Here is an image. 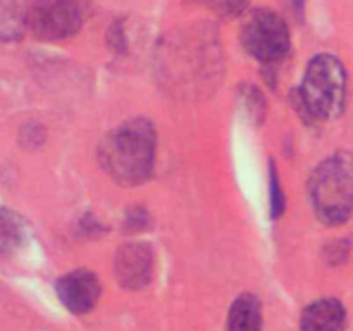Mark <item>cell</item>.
<instances>
[{"label": "cell", "mask_w": 353, "mask_h": 331, "mask_svg": "<svg viewBox=\"0 0 353 331\" xmlns=\"http://www.w3.org/2000/svg\"><path fill=\"white\" fill-rule=\"evenodd\" d=\"M157 134L147 119H131L114 128L99 145V162L116 183L137 186L147 181L155 166Z\"/></svg>", "instance_id": "1"}, {"label": "cell", "mask_w": 353, "mask_h": 331, "mask_svg": "<svg viewBox=\"0 0 353 331\" xmlns=\"http://www.w3.org/2000/svg\"><path fill=\"white\" fill-rule=\"evenodd\" d=\"M316 216L327 226H340L353 216V154L336 152L324 159L309 181Z\"/></svg>", "instance_id": "2"}, {"label": "cell", "mask_w": 353, "mask_h": 331, "mask_svg": "<svg viewBox=\"0 0 353 331\" xmlns=\"http://www.w3.org/2000/svg\"><path fill=\"white\" fill-rule=\"evenodd\" d=\"M347 69L333 54H319L309 62L299 90L300 107L317 121H333L347 103Z\"/></svg>", "instance_id": "3"}, {"label": "cell", "mask_w": 353, "mask_h": 331, "mask_svg": "<svg viewBox=\"0 0 353 331\" xmlns=\"http://www.w3.org/2000/svg\"><path fill=\"white\" fill-rule=\"evenodd\" d=\"M245 50L264 64H276L290 50V31L285 19L269 9L254 10L241 24Z\"/></svg>", "instance_id": "4"}, {"label": "cell", "mask_w": 353, "mask_h": 331, "mask_svg": "<svg viewBox=\"0 0 353 331\" xmlns=\"http://www.w3.org/2000/svg\"><path fill=\"white\" fill-rule=\"evenodd\" d=\"M81 23V9L74 0H38L31 6L30 28L41 40L71 38L78 33Z\"/></svg>", "instance_id": "5"}, {"label": "cell", "mask_w": 353, "mask_h": 331, "mask_svg": "<svg viewBox=\"0 0 353 331\" xmlns=\"http://www.w3.org/2000/svg\"><path fill=\"white\" fill-rule=\"evenodd\" d=\"M55 290L65 309L72 314H86L99 302L102 286L97 274L86 269H76L62 276Z\"/></svg>", "instance_id": "6"}, {"label": "cell", "mask_w": 353, "mask_h": 331, "mask_svg": "<svg viewBox=\"0 0 353 331\" xmlns=\"http://www.w3.org/2000/svg\"><path fill=\"white\" fill-rule=\"evenodd\" d=\"M152 264V248L141 241H131L117 250L114 271L121 286L128 290H140L150 281Z\"/></svg>", "instance_id": "7"}, {"label": "cell", "mask_w": 353, "mask_h": 331, "mask_svg": "<svg viewBox=\"0 0 353 331\" xmlns=\"http://www.w3.org/2000/svg\"><path fill=\"white\" fill-rule=\"evenodd\" d=\"M347 310L336 299H321L310 303L300 317L302 331H345Z\"/></svg>", "instance_id": "8"}, {"label": "cell", "mask_w": 353, "mask_h": 331, "mask_svg": "<svg viewBox=\"0 0 353 331\" xmlns=\"http://www.w3.org/2000/svg\"><path fill=\"white\" fill-rule=\"evenodd\" d=\"M30 14L28 0H0V41L10 43L21 40L30 26Z\"/></svg>", "instance_id": "9"}, {"label": "cell", "mask_w": 353, "mask_h": 331, "mask_svg": "<svg viewBox=\"0 0 353 331\" xmlns=\"http://www.w3.org/2000/svg\"><path fill=\"white\" fill-rule=\"evenodd\" d=\"M262 305L261 300L252 293L238 297L228 314V331H261Z\"/></svg>", "instance_id": "10"}, {"label": "cell", "mask_w": 353, "mask_h": 331, "mask_svg": "<svg viewBox=\"0 0 353 331\" xmlns=\"http://www.w3.org/2000/svg\"><path fill=\"white\" fill-rule=\"evenodd\" d=\"M24 224L12 210L0 209V255L16 252L24 241Z\"/></svg>", "instance_id": "11"}, {"label": "cell", "mask_w": 353, "mask_h": 331, "mask_svg": "<svg viewBox=\"0 0 353 331\" xmlns=\"http://www.w3.org/2000/svg\"><path fill=\"white\" fill-rule=\"evenodd\" d=\"M193 3L212 10L221 17H234L243 12L248 6V0H192Z\"/></svg>", "instance_id": "12"}, {"label": "cell", "mask_w": 353, "mask_h": 331, "mask_svg": "<svg viewBox=\"0 0 353 331\" xmlns=\"http://www.w3.org/2000/svg\"><path fill=\"white\" fill-rule=\"evenodd\" d=\"M240 100L241 103H243L245 109L248 110V116L254 117L255 121H262V114H264L265 110V102L262 93L259 92L255 86L245 85L243 88L240 90Z\"/></svg>", "instance_id": "13"}, {"label": "cell", "mask_w": 353, "mask_h": 331, "mask_svg": "<svg viewBox=\"0 0 353 331\" xmlns=\"http://www.w3.org/2000/svg\"><path fill=\"white\" fill-rule=\"evenodd\" d=\"M269 200H271V216L272 219H278L285 212V193H283L281 183H279L276 169L271 166V176H269Z\"/></svg>", "instance_id": "14"}, {"label": "cell", "mask_w": 353, "mask_h": 331, "mask_svg": "<svg viewBox=\"0 0 353 331\" xmlns=\"http://www.w3.org/2000/svg\"><path fill=\"white\" fill-rule=\"evenodd\" d=\"M350 248H352L350 240L334 241V243H331L330 248H327V261L333 262V264H340V262H343L345 259L348 257Z\"/></svg>", "instance_id": "15"}, {"label": "cell", "mask_w": 353, "mask_h": 331, "mask_svg": "<svg viewBox=\"0 0 353 331\" xmlns=\"http://www.w3.org/2000/svg\"><path fill=\"white\" fill-rule=\"evenodd\" d=\"M124 223L133 231L143 230V228L148 226V212L145 209H141V207H134V209H131L126 214V221Z\"/></svg>", "instance_id": "16"}]
</instances>
